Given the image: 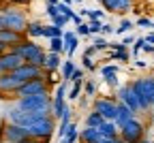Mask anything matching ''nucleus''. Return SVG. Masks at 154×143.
<instances>
[{"label":"nucleus","mask_w":154,"mask_h":143,"mask_svg":"<svg viewBox=\"0 0 154 143\" xmlns=\"http://www.w3.org/2000/svg\"><path fill=\"white\" fill-rule=\"evenodd\" d=\"M15 53H19L24 58V62H30V64H36V66H41L43 68V64H45V51H43V47L36 43L34 38H24L22 43H17V45H13L11 47Z\"/></svg>","instance_id":"f257e3e1"},{"label":"nucleus","mask_w":154,"mask_h":143,"mask_svg":"<svg viewBox=\"0 0 154 143\" xmlns=\"http://www.w3.org/2000/svg\"><path fill=\"white\" fill-rule=\"evenodd\" d=\"M133 90L137 92L139 98V107L141 111H148L154 107V77H143V79H135L133 81Z\"/></svg>","instance_id":"f03ea898"},{"label":"nucleus","mask_w":154,"mask_h":143,"mask_svg":"<svg viewBox=\"0 0 154 143\" xmlns=\"http://www.w3.org/2000/svg\"><path fill=\"white\" fill-rule=\"evenodd\" d=\"M15 107L24 109V111H47V113H51V96H49V92L22 96V98H17Z\"/></svg>","instance_id":"7ed1b4c3"},{"label":"nucleus","mask_w":154,"mask_h":143,"mask_svg":"<svg viewBox=\"0 0 154 143\" xmlns=\"http://www.w3.org/2000/svg\"><path fill=\"white\" fill-rule=\"evenodd\" d=\"M26 26H28V19H26L24 11H19L15 7H5L2 9V28H11V30L26 34Z\"/></svg>","instance_id":"20e7f679"},{"label":"nucleus","mask_w":154,"mask_h":143,"mask_svg":"<svg viewBox=\"0 0 154 143\" xmlns=\"http://www.w3.org/2000/svg\"><path fill=\"white\" fill-rule=\"evenodd\" d=\"M54 115H45L41 120H36L34 124L28 126V132L32 139H43V141H49L51 135H54Z\"/></svg>","instance_id":"39448f33"},{"label":"nucleus","mask_w":154,"mask_h":143,"mask_svg":"<svg viewBox=\"0 0 154 143\" xmlns=\"http://www.w3.org/2000/svg\"><path fill=\"white\" fill-rule=\"evenodd\" d=\"M120 139L131 141V143H139L143 139V124L137 117H131L128 122H124L120 126Z\"/></svg>","instance_id":"423d86ee"},{"label":"nucleus","mask_w":154,"mask_h":143,"mask_svg":"<svg viewBox=\"0 0 154 143\" xmlns=\"http://www.w3.org/2000/svg\"><path fill=\"white\" fill-rule=\"evenodd\" d=\"M26 139H30V132L26 126L15 124V122H7L2 126V141L7 143H24Z\"/></svg>","instance_id":"0eeeda50"},{"label":"nucleus","mask_w":154,"mask_h":143,"mask_svg":"<svg viewBox=\"0 0 154 143\" xmlns=\"http://www.w3.org/2000/svg\"><path fill=\"white\" fill-rule=\"evenodd\" d=\"M43 92H49V84L45 77H36V79H30V81H24L19 90L15 92V98H22V96H32V94H43Z\"/></svg>","instance_id":"6e6552de"},{"label":"nucleus","mask_w":154,"mask_h":143,"mask_svg":"<svg viewBox=\"0 0 154 143\" xmlns=\"http://www.w3.org/2000/svg\"><path fill=\"white\" fill-rule=\"evenodd\" d=\"M118 100H122L124 105H128V107L135 111V115H137V113H141L137 92L133 90V86H131V84H128V86H120V88H118Z\"/></svg>","instance_id":"1a4fd4ad"},{"label":"nucleus","mask_w":154,"mask_h":143,"mask_svg":"<svg viewBox=\"0 0 154 143\" xmlns=\"http://www.w3.org/2000/svg\"><path fill=\"white\" fill-rule=\"evenodd\" d=\"M22 64H24V58L15 53L13 49H7L5 53H0V73H13Z\"/></svg>","instance_id":"9d476101"},{"label":"nucleus","mask_w":154,"mask_h":143,"mask_svg":"<svg viewBox=\"0 0 154 143\" xmlns=\"http://www.w3.org/2000/svg\"><path fill=\"white\" fill-rule=\"evenodd\" d=\"M64 98H66V81H64V84H60V86L56 88V96L51 98V115H54V117H58V120L62 117L64 109L69 107Z\"/></svg>","instance_id":"9b49d317"},{"label":"nucleus","mask_w":154,"mask_h":143,"mask_svg":"<svg viewBox=\"0 0 154 143\" xmlns=\"http://www.w3.org/2000/svg\"><path fill=\"white\" fill-rule=\"evenodd\" d=\"M24 81L15 73H0V94H15Z\"/></svg>","instance_id":"f8f14e48"},{"label":"nucleus","mask_w":154,"mask_h":143,"mask_svg":"<svg viewBox=\"0 0 154 143\" xmlns=\"http://www.w3.org/2000/svg\"><path fill=\"white\" fill-rule=\"evenodd\" d=\"M13 73L22 79V81H30V79H36V77H43L45 75V68L36 66V64H30V62H24L22 66H17Z\"/></svg>","instance_id":"ddd939ff"},{"label":"nucleus","mask_w":154,"mask_h":143,"mask_svg":"<svg viewBox=\"0 0 154 143\" xmlns=\"http://www.w3.org/2000/svg\"><path fill=\"white\" fill-rule=\"evenodd\" d=\"M94 111H99L105 120H113L116 117V111H118V103L111 98H99L94 103Z\"/></svg>","instance_id":"4468645a"},{"label":"nucleus","mask_w":154,"mask_h":143,"mask_svg":"<svg viewBox=\"0 0 154 143\" xmlns=\"http://www.w3.org/2000/svg\"><path fill=\"white\" fill-rule=\"evenodd\" d=\"M24 38H26L24 32H17V30H11V28H0V43H5L9 49L17 43H22Z\"/></svg>","instance_id":"2eb2a0df"},{"label":"nucleus","mask_w":154,"mask_h":143,"mask_svg":"<svg viewBox=\"0 0 154 143\" xmlns=\"http://www.w3.org/2000/svg\"><path fill=\"white\" fill-rule=\"evenodd\" d=\"M131 117H135V111L128 105H124L122 100H118V111H116V117H113V122L118 124V128L124 124V122H128Z\"/></svg>","instance_id":"dca6fc26"},{"label":"nucleus","mask_w":154,"mask_h":143,"mask_svg":"<svg viewBox=\"0 0 154 143\" xmlns=\"http://www.w3.org/2000/svg\"><path fill=\"white\" fill-rule=\"evenodd\" d=\"M99 132H101V137H105V139L120 137V128H118V124H116L113 120H103V124L99 126Z\"/></svg>","instance_id":"f3484780"},{"label":"nucleus","mask_w":154,"mask_h":143,"mask_svg":"<svg viewBox=\"0 0 154 143\" xmlns=\"http://www.w3.org/2000/svg\"><path fill=\"white\" fill-rule=\"evenodd\" d=\"M79 141H82V143H96V141H101V132H99V128L86 126L84 130H79Z\"/></svg>","instance_id":"a211bd4d"},{"label":"nucleus","mask_w":154,"mask_h":143,"mask_svg":"<svg viewBox=\"0 0 154 143\" xmlns=\"http://www.w3.org/2000/svg\"><path fill=\"white\" fill-rule=\"evenodd\" d=\"M62 38H64V51H66V53H69V58H71V56L75 53L77 45H79V38H77V32H66V30H64Z\"/></svg>","instance_id":"6ab92c4d"},{"label":"nucleus","mask_w":154,"mask_h":143,"mask_svg":"<svg viewBox=\"0 0 154 143\" xmlns=\"http://www.w3.org/2000/svg\"><path fill=\"white\" fill-rule=\"evenodd\" d=\"M58 66H62L60 53H56V51H49V53L45 56V64H43V68H45V71H56Z\"/></svg>","instance_id":"aec40b11"},{"label":"nucleus","mask_w":154,"mask_h":143,"mask_svg":"<svg viewBox=\"0 0 154 143\" xmlns=\"http://www.w3.org/2000/svg\"><path fill=\"white\" fill-rule=\"evenodd\" d=\"M26 36H28V38H38V36H43V24L30 22V24L26 26Z\"/></svg>","instance_id":"412c9836"},{"label":"nucleus","mask_w":154,"mask_h":143,"mask_svg":"<svg viewBox=\"0 0 154 143\" xmlns=\"http://www.w3.org/2000/svg\"><path fill=\"white\" fill-rule=\"evenodd\" d=\"M64 34V28L56 26V24H49V26H43V36L49 41L51 36H62Z\"/></svg>","instance_id":"4be33fe9"},{"label":"nucleus","mask_w":154,"mask_h":143,"mask_svg":"<svg viewBox=\"0 0 154 143\" xmlns=\"http://www.w3.org/2000/svg\"><path fill=\"white\" fill-rule=\"evenodd\" d=\"M77 139H79V130H77V126L71 122V124H69V130H66V135L60 139V143H75Z\"/></svg>","instance_id":"5701e85b"},{"label":"nucleus","mask_w":154,"mask_h":143,"mask_svg":"<svg viewBox=\"0 0 154 143\" xmlns=\"http://www.w3.org/2000/svg\"><path fill=\"white\" fill-rule=\"evenodd\" d=\"M49 51L64 53V38H62V36H51V38H49Z\"/></svg>","instance_id":"b1692460"},{"label":"nucleus","mask_w":154,"mask_h":143,"mask_svg":"<svg viewBox=\"0 0 154 143\" xmlns=\"http://www.w3.org/2000/svg\"><path fill=\"white\" fill-rule=\"evenodd\" d=\"M103 115L99 113V111H92V113H88V117H86V126H94V128H99L101 124H103Z\"/></svg>","instance_id":"393cba45"},{"label":"nucleus","mask_w":154,"mask_h":143,"mask_svg":"<svg viewBox=\"0 0 154 143\" xmlns=\"http://www.w3.org/2000/svg\"><path fill=\"white\" fill-rule=\"evenodd\" d=\"M77 66H75V62L69 58V60H64L62 62V79L64 81H71V75H73V71H75Z\"/></svg>","instance_id":"a878e982"},{"label":"nucleus","mask_w":154,"mask_h":143,"mask_svg":"<svg viewBox=\"0 0 154 143\" xmlns=\"http://www.w3.org/2000/svg\"><path fill=\"white\" fill-rule=\"evenodd\" d=\"M82 88H84V81H73V88H71V92H69V98H71V100H77V98H79V94H82Z\"/></svg>","instance_id":"bb28decb"},{"label":"nucleus","mask_w":154,"mask_h":143,"mask_svg":"<svg viewBox=\"0 0 154 143\" xmlns=\"http://www.w3.org/2000/svg\"><path fill=\"white\" fill-rule=\"evenodd\" d=\"M56 7H58V13H62V15H66L69 19H73V15H75V13H73V7H71V5H64V2H58Z\"/></svg>","instance_id":"cd10ccee"},{"label":"nucleus","mask_w":154,"mask_h":143,"mask_svg":"<svg viewBox=\"0 0 154 143\" xmlns=\"http://www.w3.org/2000/svg\"><path fill=\"white\" fill-rule=\"evenodd\" d=\"M101 5L109 13H118V0H101Z\"/></svg>","instance_id":"c85d7f7f"},{"label":"nucleus","mask_w":154,"mask_h":143,"mask_svg":"<svg viewBox=\"0 0 154 143\" xmlns=\"http://www.w3.org/2000/svg\"><path fill=\"white\" fill-rule=\"evenodd\" d=\"M88 26H90V34H101L103 22H101V19H90V22H88Z\"/></svg>","instance_id":"c756f323"},{"label":"nucleus","mask_w":154,"mask_h":143,"mask_svg":"<svg viewBox=\"0 0 154 143\" xmlns=\"http://www.w3.org/2000/svg\"><path fill=\"white\" fill-rule=\"evenodd\" d=\"M71 22V19L66 17V15H62V13H58L56 17H51V24H56V26H60V28H64L66 24Z\"/></svg>","instance_id":"7c9ffc66"},{"label":"nucleus","mask_w":154,"mask_h":143,"mask_svg":"<svg viewBox=\"0 0 154 143\" xmlns=\"http://www.w3.org/2000/svg\"><path fill=\"white\" fill-rule=\"evenodd\" d=\"M111 60H122V62H126V60H128V51H126V47H124V49H113Z\"/></svg>","instance_id":"2f4dec72"},{"label":"nucleus","mask_w":154,"mask_h":143,"mask_svg":"<svg viewBox=\"0 0 154 143\" xmlns=\"http://www.w3.org/2000/svg\"><path fill=\"white\" fill-rule=\"evenodd\" d=\"M128 30H133V22H128V19H122L120 26L116 28V32H118V34H124V32H128Z\"/></svg>","instance_id":"473e14b6"},{"label":"nucleus","mask_w":154,"mask_h":143,"mask_svg":"<svg viewBox=\"0 0 154 143\" xmlns=\"http://www.w3.org/2000/svg\"><path fill=\"white\" fill-rule=\"evenodd\" d=\"M103 15H105V11H99V9H88L86 11L88 19H103Z\"/></svg>","instance_id":"72a5a7b5"},{"label":"nucleus","mask_w":154,"mask_h":143,"mask_svg":"<svg viewBox=\"0 0 154 143\" xmlns=\"http://www.w3.org/2000/svg\"><path fill=\"white\" fill-rule=\"evenodd\" d=\"M133 7V0H118V13H126Z\"/></svg>","instance_id":"f704fd0d"},{"label":"nucleus","mask_w":154,"mask_h":143,"mask_svg":"<svg viewBox=\"0 0 154 143\" xmlns=\"http://www.w3.org/2000/svg\"><path fill=\"white\" fill-rule=\"evenodd\" d=\"M92 45H94V49H96V51H99V49H105V47H109V43H107V38H103V36H96Z\"/></svg>","instance_id":"c9c22d12"},{"label":"nucleus","mask_w":154,"mask_h":143,"mask_svg":"<svg viewBox=\"0 0 154 143\" xmlns=\"http://www.w3.org/2000/svg\"><path fill=\"white\" fill-rule=\"evenodd\" d=\"M146 45V38H135V43H133V56H139V51L143 49Z\"/></svg>","instance_id":"e433bc0d"},{"label":"nucleus","mask_w":154,"mask_h":143,"mask_svg":"<svg viewBox=\"0 0 154 143\" xmlns=\"http://www.w3.org/2000/svg\"><path fill=\"white\" fill-rule=\"evenodd\" d=\"M84 68H88V71H94L96 68V64H94V60H92V56H88V53H84Z\"/></svg>","instance_id":"4c0bfd02"},{"label":"nucleus","mask_w":154,"mask_h":143,"mask_svg":"<svg viewBox=\"0 0 154 143\" xmlns=\"http://www.w3.org/2000/svg\"><path fill=\"white\" fill-rule=\"evenodd\" d=\"M103 79L107 81V86H111V88H118V73L107 75V77H103Z\"/></svg>","instance_id":"58836bf2"},{"label":"nucleus","mask_w":154,"mask_h":143,"mask_svg":"<svg viewBox=\"0 0 154 143\" xmlns=\"http://www.w3.org/2000/svg\"><path fill=\"white\" fill-rule=\"evenodd\" d=\"M86 34H90V26L86 22H82L79 26H77V36H86Z\"/></svg>","instance_id":"ea45409f"},{"label":"nucleus","mask_w":154,"mask_h":143,"mask_svg":"<svg viewBox=\"0 0 154 143\" xmlns=\"http://www.w3.org/2000/svg\"><path fill=\"white\" fill-rule=\"evenodd\" d=\"M113 73H118V66H113V64H107V66H103V68H101V75H103V77L113 75Z\"/></svg>","instance_id":"a19ab883"},{"label":"nucleus","mask_w":154,"mask_h":143,"mask_svg":"<svg viewBox=\"0 0 154 143\" xmlns=\"http://www.w3.org/2000/svg\"><path fill=\"white\" fill-rule=\"evenodd\" d=\"M84 90H86V94H88V96H94V92H96L94 81H86V84H84Z\"/></svg>","instance_id":"79ce46f5"},{"label":"nucleus","mask_w":154,"mask_h":143,"mask_svg":"<svg viewBox=\"0 0 154 143\" xmlns=\"http://www.w3.org/2000/svg\"><path fill=\"white\" fill-rule=\"evenodd\" d=\"M71 81H84V71L82 68H75L71 75Z\"/></svg>","instance_id":"37998d69"},{"label":"nucleus","mask_w":154,"mask_h":143,"mask_svg":"<svg viewBox=\"0 0 154 143\" xmlns=\"http://www.w3.org/2000/svg\"><path fill=\"white\" fill-rule=\"evenodd\" d=\"M111 32H116V28H113L111 24H103V28H101V34H111Z\"/></svg>","instance_id":"c03bdc74"},{"label":"nucleus","mask_w":154,"mask_h":143,"mask_svg":"<svg viewBox=\"0 0 154 143\" xmlns=\"http://www.w3.org/2000/svg\"><path fill=\"white\" fill-rule=\"evenodd\" d=\"M137 26H154V22H152V19H148V17H139V19H137Z\"/></svg>","instance_id":"a18cd8bd"},{"label":"nucleus","mask_w":154,"mask_h":143,"mask_svg":"<svg viewBox=\"0 0 154 143\" xmlns=\"http://www.w3.org/2000/svg\"><path fill=\"white\" fill-rule=\"evenodd\" d=\"M47 15H49V17H56V15H58V7H56V5H47Z\"/></svg>","instance_id":"49530a36"},{"label":"nucleus","mask_w":154,"mask_h":143,"mask_svg":"<svg viewBox=\"0 0 154 143\" xmlns=\"http://www.w3.org/2000/svg\"><path fill=\"white\" fill-rule=\"evenodd\" d=\"M7 2H11L13 7H24V5H28L30 0H7Z\"/></svg>","instance_id":"de8ad7c7"},{"label":"nucleus","mask_w":154,"mask_h":143,"mask_svg":"<svg viewBox=\"0 0 154 143\" xmlns=\"http://www.w3.org/2000/svg\"><path fill=\"white\" fill-rule=\"evenodd\" d=\"M122 43H124V45H131V43H135V36H131V34H128V36H124V38H122Z\"/></svg>","instance_id":"09e8293b"},{"label":"nucleus","mask_w":154,"mask_h":143,"mask_svg":"<svg viewBox=\"0 0 154 143\" xmlns=\"http://www.w3.org/2000/svg\"><path fill=\"white\" fill-rule=\"evenodd\" d=\"M24 143H49V141H43V139H32V137H30V139H26Z\"/></svg>","instance_id":"8fccbe9b"},{"label":"nucleus","mask_w":154,"mask_h":143,"mask_svg":"<svg viewBox=\"0 0 154 143\" xmlns=\"http://www.w3.org/2000/svg\"><path fill=\"white\" fill-rule=\"evenodd\" d=\"M71 22H73L75 26H79V24H82V15H73V19H71Z\"/></svg>","instance_id":"3c124183"},{"label":"nucleus","mask_w":154,"mask_h":143,"mask_svg":"<svg viewBox=\"0 0 154 143\" xmlns=\"http://www.w3.org/2000/svg\"><path fill=\"white\" fill-rule=\"evenodd\" d=\"M143 51H148V53H154V45L146 43V45H143Z\"/></svg>","instance_id":"603ef678"},{"label":"nucleus","mask_w":154,"mask_h":143,"mask_svg":"<svg viewBox=\"0 0 154 143\" xmlns=\"http://www.w3.org/2000/svg\"><path fill=\"white\" fill-rule=\"evenodd\" d=\"M146 43H150V45H154V32H150V34L146 36Z\"/></svg>","instance_id":"864d4df0"},{"label":"nucleus","mask_w":154,"mask_h":143,"mask_svg":"<svg viewBox=\"0 0 154 143\" xmlns=\"http://www.w3.org/2000/svg\"><path fill=\"white\" fill-rule=\"evenodd\" d=\"M7 49H9V47H7V45H5V43H0V53H5V51H7Z\"/></svg>","instance_id":"5fc2aeb1"},{"label":"nucleus","mask_w":154,"mask_h":143,"mask_svg":"<svg viewBox=\"0 0 154 143\" xmlns=\"http://www.w3.org/2000/svg\"><path fill=\"white\" fill-rule=\"evenodd\" d=\"M60 2H64V5H73V0H60Z\"/></svg>","instance_id":"6e6d98bb"},{"label":"nucleus","mask_w":154,"mask_h":143,"mask_svg":"<svg viewBox=\"0 0 154 143\" xmlns=\"http://www.w3.org/2000/svg\"><path fill=\"white\" fill-rule=\"evenodd\" d=\"M0 28H2V13H0Z\"/></svg>","instance_id":"4d7b16f0"},{"label":"nucleus","mask_w":154,"mask_h":143,"mask_svg":"<svg viewBox=\"0 0 154 143\" xmlns=\"http://www.w3.org/2000/svg\"><path fill=\"white\" fill-rule=\"evenodd\" d=\"M139 143H152V141H146V139H141V141H139Z\"/></svg>","instance_id":"13d9d810"},{"label":"nucleus","mask_w":154,"mask_h":143,"mask_svg":"<svg viewBox=\"0 0 154 143\" xmlns=\"http://www.w3.org/2000/svg\"><path fill=\"white\" fill-rule=\"evenodd\" d=\"M73 2H82V0H73Z\"/></svg>","instance_id":"bf43d9fd"},{"label":"nucleus","mask_w":154,"mask_h":143,"mask_svg":"<svg viewBox=\"0 0 154 143\" xmlns=\"http://www.w3.org/2000/svg\"><path fill=\"white\" fill-rule=\"evenodd\" d=\"M99 2H101V0H99Z\"/></svg>","instance_id":"052dcab7"},{"label":"nucleus","mask_w":154,"mask_h":143,"mask_svg":"<svg viewBox=\"0 0 154 143\" xmlns=\"http://www.w3.org/2000/svg\"><path fill=\"white\" fill-rule=\"evenodd\" d=\"M5 143H7V141H5Z\"/></svg>","instance_id":"680f3d73"}]
</instances>
